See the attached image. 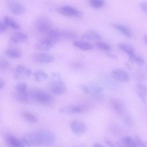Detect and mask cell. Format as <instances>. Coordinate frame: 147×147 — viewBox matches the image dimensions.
Segmentation results:
<instances>
[{"label": "cell", "mask_w": 147, "mask_h": 147, "mask_svg": "<svg viewBox=\"0 0 147 147\" xmlns=\"http://www.w3.org/2000/svg\"><path fill=\"white\" fill-rule=\"evenodd\" d=\"M25 145L42 146L52 144L55 141L54 134L47 130H34L25 134L22 139Z\"/></svg>", "instance_id": "6da1fadb"}, {"label": "cell", "mask_w": 147, "mask_h": 147, "mask_svg": "<svg viewBox=\"0 0 147 147\" xmlns=\"http://www.w3.org/2000/svg\"><path fill=\"white\" fill-rule=\"evenodd\" d=\"M49 86L50 91L55 95L62 94L66 90V86L61 79L60 74L57 72L52 74Z\"/></svg>", "instance_id": "7a4b0ae2"}, {"label": "cell", "mask_w": 147, "mask_h": 147, "mask_svg": "<svg viewBox=\"0 0 147 147\" xmlns=\"http://www.w3.org/2000/svg\"><path fill=\"white\" fill-rule=\"evenodd\" d=\"M30 94L31 97L35 100L43 105H49L53 101V97L50 94L42 90H33Z\"/></svg>", "instance_id": "3957f363"}, {"label": "cell", "mask_w": 147, "mask_h": 147, "mask_svg": "<svg viewBox=\"0 0 147 147\" xmlns=\"http://www.w3.org/2000/svg\"><path fill=\"white\" fill-rule=\"evenodd\" d=\"M51 23L47 17L42 16L38 18L36 21V26L40 32L45 34L52 29Z\"/></svg>", "instance_id": "277c9868"}, {"label": "cell", "mask_w": 147, "mask_h": 147, "mask_svg": "<svg viewBox=\"0 0 147 147\" xmlns=\"http://www.w3.org/2000/svg\"><path fill=\"white\" fill-rule=\"evenodd\" d=\"M57 11L60 14L70 17L80 18L83 15L81 11L74 7L68 5L63 6L59 8Z\"/></svg>", "instance_id": "5b68a950"}, {"label": "cell", "mask_w": 147, "mask_h": 147, "mask_svg": "<svg viewBox=\"0 0 147 147\" xmlns=\"http://www.w3.org/2000/svg\"><path fill=\"white\" fill-rule=\"evenodd\" d=\"M31 73V70L29 68L21 64L16 67L14 74V78L16 80H22L28 78Z\"/></svg>", "instance_id": "8992f818"}, {"label": "cell", "mask_w": 147, "mask_h": 147, "mask_svg": "<svg viewBox=\"0 0 147 147\" xmlns=\"http://www.w3.org/2000/svg\"><path fill=\"white\" fill-rule=\"evenodd\" d=\"M56 43L55 42L45 37L36 43L35 48L39 50L47 51L51 50Z\"/></svg>", "instance_id": "52a82bcc"}, {"label": "cell", "mask_w": 147, "mask_h": 147, "mask_svg": "<svg viewBox=\"0 0 147 147\" xmlns=\"http://www.w3.org/2000/svg\"><path fill=\"white\" fill-rule=\"evenodd\" d=\"M112 77L119 82L126 83L129 80V74L126 71L120 68H116L113 70L111 73Z\"/></svg>", "instance_id": "ba28073f"}, {"label": "cell", "mask_w": 147, "mask_h": 147, "mask_svg": "<svg viewBox=\"0 0 147 147\" xmlns=\"http://www.w3.org/2000/svg\"><path fill=\"white\" fill-rule=\"evenodd\" d=\"M5 141L9 146L13 147H22L25 145L22 140L9 133L5 134L4 136Z\"/></svg>", "instance_id": "9c48e42d"}, {"label": "cell", "mask_w": 147, "mask_h": 147, "mask_svg": "<svg viewBox=\"0 0 147 147\" xmlns=\"http://www.w3.org/2000/svg\"><path fill=\"white\" fill-rule=\"evenodd\" d=\"M69 127L72 131L78 136L82 135L86 131V127L85 124L79 120H74L69 124Z\"/></svg>", "instance_id": "30bf717a"}, {"label": "cell", "mask_w": 147, "mask_h": 147, "mask_svg": "<svg viewBox=\"0 0 147 147\" xmlns=\"http://www.w3.org/2000/svg\"><path fill=\"white\" fill-rule=\"evenodd\" d=\"M86 107L82 106L68 105L60 108L59 111L61 113L66 114L80 113L86 111Z\"/></svg>", "instance_id": "8fae6325"}, {"label": "cell", "mask_w": 147, "mask_h": 147, "mask_svg": "<svg viewBox=\"0 0 147 147\" xmlns=\"http://www.w3.org/2000/svg\"><path fill=\"white\" fill-rule=\"evenodd\" d=\"M33 59L35 62L40 63H50L54 61V58L52 55L42 53L35 54L33 57Z\"/></svg>", "instance_id": "7c38bea8"}, {"label": "cell", "mask_w": 147, "mask_h": 147, "mask_svg": "<svg viewBox=\"0 0 147 147\" xmlns=\"http://www.w3.org/2000/svg\"><path fill=\"white\" fill-rule=\"evenodd\" d=\"M8 6L10 11L16 15H21L25 11L24 7L21 4L16 1L10 2L8 4Z\"/></svg>", "instance_id": "4fadbf2b"}, {"label": "cell", "mask_w": 147, "mask_h": 147, "mask_svg": "<svg viewBox=\"0 0 147 147\" xmlns=\"http://www.w3.org/2000/svg\"><path fill=\"white\" fill-rule=\"evenodd\" d=\"M111 106L114 111L118 114H121L124 111V107L123 102L120 100L114 98L110 101Z\"/></svg>", "instance_id": "5bb4252c"}, {"label": "cell", "mask_w": 147, "mask_h": 147, "mask_svg": "<svg viewBox=\"0 0 147 147\" xmlns=\"http://www.w3.org/2000/svg\"><path fill=\"white\" fill-rule=\"evenodd\" d=\"M111 25L112 27L122 33L126 37L130 38H131L132 36V31L128 27L116 23H112Z\"/></svg>", "instance_id": "9a60e30c"}, {"label": "cell", "mask_w": 147, "mask_h": 147, "mask_svg": "<svg viewBox=\"0 0 147 147\" xmlns=\"http://www.w3.org/2000/svg\"><path fill=\"white\" fill-rule=\"evenodd\" d=\"M82 38L91 40H98L101 39L100 35L97 32L92 29L85 31L82 36Z\"/></svg>", "instance_id": "2e32d148"}, {"label": "cell", "mask_w": 147, "mask_h": 147, "mask_svg": "<svg viewBox=\"0 0 147 147\" xmlns=\"http://www.w3.org/2000/svg\"><path fill=\"white\" fill-rule=\"evenodd\" d=\"M12 95L15 99L22 103H27L29 102V95L27 92H20L14 91Z\"/></svg>", "instance_id": "e0dca14e"}, {"label": "cell", "mask_w": 147, "mask_h": 147, "mask_svg": "<svg viewBox=\"0 0 147 147\" xmlns=\"http://www.w3.org/2000/svg\"><path fill=\"white\" fill-rule=\"evenodd\" d=\"M28 38L27 35L22 32H16L13 34L11 36L10 40L14 43H18L24 42Z\"/></svg>", "instance_id": "ac0fdd59"}, {"label": "cell", "mask_w": 147, "mask_h": 147, "mask_svg": "<svg viewBox=\"0 0 147 147\" xmlns=\"http://www.w3.org/2000/svg\"><path fill=\"white\" fill-rule=\"evenodd\" d=\"M73 44L74 46L83 51L90 50L93 48L91 44L86 41H75L73 42Z\"/></svg>", "instance_id": "d6986e66"}, {"label": "cell", "mask_w": 147, "mask_h": 147, "mask_svg": "<svg viewBox=\"0 0 147 147\" xmlns=\"http://www.w3.org/2000/svg\"><path fill=\"white\" fill-rule=\"evenodd\" d=\"M122 144L124 146L128 147H138V146L135 139L131 137L126 136L123 137L121 140Z\"/></svg>", "instance_id": "ffe728a7"}, {"label": "cell", "mask_w": 147, "mask_h": 147, "mask_svg": "<svg viewBox=\"0 0 147 147\" xmlns=\"http://www.w3.org/2000/svg\"><path fill=\"white\" fill-rule=\"evenodd\" d=\"M117 47L129 56L135 53L134 48L131 45L126 43H120L117 45Z\"/></svg>", "instance_id": "44dd1931"}, {"label": "cell", "mask_w": 147, "mask_h": 147, "mask_svg": "<svg viewBox=\"0 0 147 147\" xmlns=\"http://www.w3.org/2000/svg\"><path fill=\"white\" fill-rule=\"evenodd\" d=\"M3 22L8 27L14 29H18L20 26L18 23L13 18L9 16H6L4 18Z\"/></svg>", "instance_id": "7402d4cb"}, {"label": "cell", "mask_w": 147, "mask_h": 147, "mask_svg": "<svg viewBox=\"0 0 147 147\" xmlns=\"http://www.w3.org/2000/svg\"><path fill=\"white\" fill-rule=\"evenodd\" d=\"M5 53L8 57L13 59L19 58L22 55L20 51L15 48H10L7 49L6 50Z\"/></svg>", "instance_id": "603a6c76"}, {"label": "cell", "mask_w": 147, "mask_h": 147, "mask_svg": "<svg viewBox=\"0 0 147 147\" xmlns=\"http://www.w3.org/2000/svg\"><path fill=\"white\" fill-rule=\"evenodd\" d=\"M21 114L24 118L30 123H35L38 121V119L36 116L28 111H23Z\"/></svg>", "instance_id": "cb8c5ba5"}, {"label": "cell", "mask_w": 147, "mask_h": 147, "mask_svg": "<svg viewBox=\"0 0 147 147\" xmlns=\"http://www.w3.org/2000/svg\"><path fill=\"white\" fill-rule=\"evenodd\" d=\"M34 76L35 80L38 82L44 81L48 77V74L45 72L41 70L36 71L34 73Z\"/></svg>", "instance_id": "d4e9b609"}, {"label": "cell", "mask_w": 147, "mask_h": 147, "mask_svg": "<svg viewBox=\"0 0 147 147\" xmlns=\"http://www.w3.org/2000/svg\"><path fill=\"white\" fill-rule=\"evenodd\" d=\"M129 56L130 61L139 65H142L144 63V60L142 57L135 53Z\"/></svg>", "instance_id": "484cf974"}, {"label": "cell", "mask_w": 147, "mask_h": 147, "mask_svg": "<svg viewBox=\"0 0 147 147\" xmlns=\"http://www.w3.org/2000/svg\"><path fill=\"white\" fill-rule=\"evenodd\" d=\"M102 92H91V96L94 99L99 101L103 102L105 100V96Z\"/></svg>", "instance_id": "4316f807"}, {"label": "cell", "mask_w": 147, "mask_h": 147, "mask_svg": "<svg viewBox=\"0 0 147 147\" xmlns=\"http://www.w3.org/2000/svg\"><path fill=\"white\" fill-rule=\"evenodd\" d=\"M90 6L93 8L98 9L102 7L104 3V0H88Z\"/></svg>", "instance_id": "83f0119b"}, {"label": "cell", "mask_w": 147, "mask_h": 147, "mask_svg": "<svg viewBox=\"0 0 147 147\" xmlns=\"http://www.w3.org/2000/svg\"><path fill=\"white\" fill-rule=\"evenodd\" d=\"M62 36L71 40H74L78 37L76 33L71 30H65L61 32Z\"/></svg>", "instance_id": "f1b7e54d"}, {"label": "cell", "mask_w": 147, "mask_h": 147, "mask_svg": "<svg viewBox=\"0 0 147 147\" xmlns=\"http://www.w3.org/2000/svg\"><path fill=\"white\" fill-rule=\"evenodd\" d=\"M27 86L25 82H20L16 84L14 87L15 91L20 92H27Z\"/></svg>", "instance_id": "f546056e"}, {"label": "cell", "mask_w": 147, "mask_h": 147, "mask_svg": "<svg viewBox=\"0 0 147 147\" xmlns=\"http://www.w3.org/2000/svg\"><path fill=\"white\" fill-rule=\"evenodd\" d=\"M95 45L98 49L103 50L110 51L112 50L111 47L108 44L104 42L97 41L95 43Z\"/></svg>", "instance_id": "4dcf8cb0"}, {"label": "cell", "mask_w": 147, "mask_h": 147, "mask_svg": "<svg viewBox=\"0 0 147 147\" xmlns=\"http://www.w3.org/2000/svg\"><path fill=\"white\" fill-rule=\"evenodd\" d=\"M136 92H139L144 96H147V88L143 85L138 84L136 85Z\"/></svg>", "instance_id": "1f68e13d"}, {"label": "cell", "mask_w": 147, "mask_h": 147, "mask_svg": "<svg viewBox=\"0 0 147 147\" xmlns=\"http://www.w3.org/2000/svg\"><path fill=\"white\" fill-rule=\"evenodd\" d=\"M78 87L84 94H88L90 92V88L86 85L79 84Z\"/></svg>", "instance_id": "d6a6232c"}, {"label": "cell", "mask_w": 147, "mask_h": 147, "mask_svg": "<svg viewBox=\"0 0 147 147\" xmlns=\"http://www.w3.org/2000/svg\"><path fill=\"white\" fill-rule=\"evenodd\" d=\"M124 123L127 126H131L133 123V121L132 118L129 116L125 117L123 119Z\"/></svg>", "instance_id": "836d02e7"}, {"label": "cell", "mask_w": 147, "mask_h": 147, "mask_svg": "<svg viewBox=\"0 0 147 147\" xmlns=\"http://www.w3.org/2000/svg\"><path fill=\"white\" fill-rule=\"evenodd\" d=\"M9 65L8 61L4 59L1 60L0 63V68L2 69H5L8 68Z\"/></svg>", "instance_id": "e575fe53"}, {"label": "cell", "mask_w": 147, "mask_h": 147, "mask_svg": "<svg viewBox=\"0 0 147 147\" xmlns=\"http://www.w3.org/2000/svg\"><path fill=\"white\" fill-rule=\"evenodd\" d=\"M140 6L142 10L147 14V1H142L140 3Z\"/></svg>", "instance_id": "d590c367"}, {"label": "cell", "mask_w": 147, "mask_h": 147, "mask_svg": "<svg viewBox=\"0 0 147 147\" xmlns=\"http://www.w3.org/2000/svg\"><path fill=\"white\" fill-rule=\"evenodd\" d=\"M8 27L4 22L1 21L0 22V32L2 33L4 32Z\"/></svg>", "instance_id": "8d00e7d4"}, {"label": "cell", "mask_w": 147, "mask_h": 147, "mask_svg": "<svg viewBox=\"0 0 147 147\" xmlns=\"http://www.w3.org/2000/svg\"><path fill=\"white\" fill-rule=\"evenodd\" d=\"M135 139L136 140L138 146H145L144 142L138 136L136 137Z\"/></svg>", "instance_id": "74e56055"}, {"label": "cell", "mask_w": 147, "mask_h": 147, "mask_svg": "<svg viewBox=\"0 0 147 147\" xmlns=\"http://www.w3.org/2000/svg\"><path fill=\"white\" fill-rule=\"evenodd\" d=\"M139 97L140 99L142 102L144 104H146V100L145 98V96L141 93L136 92Z\"/></svg>", "instance_id": "f35d334b"}, {"label": "cell", "mask_w": 147, "mask_h": 147, "mask_svg": "<svg viewBox=\"0 0 147 147\" xmlns=\"http://www.w3.org/2000/svg\"><path fill=\"white\" fill-rule=\"evenodd\" d=\"M72 65L74 67L78 69H82L84 68V66L83 65L78 63H73Z\"/></svg>", "instance_id": "ab89813d"}, {"label": "cell", "mask_w": 147, "mask_h": 147, "mask_svg": "<svg viewBox=\"0 0 147 147\" xmlns=\"http://www.w3.org/2000/svg\"><path fill=\"white\" fill-rule=\"evenodd\" d=\"M106 55L112 59H117V57L116 55L109 53H107Z\"/></svg>", "instance_id": "60d3db41"}, {"label": "cell", "mask_w": 147, "mask_h": 147, "mask_svg": "<svg viewBox=\"0 0 147 147\" xmlns=\"http://www.w3.org/2000/svg\"><path fill=\"white\" fill-rule=\"evenodd\" d=\"M105 142L106 144L109 146L114 147L115 146L113 143L109 140H106Z\"/></svg>", "instance_id": "b9f144b4"}, {"label": "cell", "mask_w": 147, "mask_h": 147, "mask_svg": "<svg viewBox=\"0 0 147 147\" xmlns=\"http://www.w3.org/2000/svg\"><path fill=\"white\" fill-rule=\"evenodd\" d=\"M5 82L4 80L2 79L0 80V88L1 89L3 88L5 85Z\"/></svg>", "instance_id": "7bdbcfd3"}, {"label": "cell", "mask_w": 147, "mask_h": 147, "mask_svg": "<svg viewBox=\"0 0 147 147\" xmlns=\"http://www.w3.org/2000/svg\"><path fill=\"white\" fill-rule=\"evenodd\" d=\"M94 147H102L103 146L99 143H95L94 144Z\"/></svg>", "instance_id": "ee69618b"}, {"label": "cell", "mask_w": 147, "mask_h": 147, "mask_svg": "<svg viewBox=\"0 0 147 147\" xmlns=\"http://www.w3.org/2000/svg\"><path fill=\"white\" fill-rule=\"evenodd\" d=\"M143 40L145 43L147 44V35H145L144 36Z\"/></svg>", "instance_id": "f6af8a7d"}, {"label": "cell", "mask_w": 147, "mask_h": 147, "mask_svg": "<svg viewBox=\"0 0 147 147\" xmlns=\"http://www.w3.org/2000/svg\"><path fill=\"white\" fill-rule=\"evenodd\" d=\"M125 65L128 68V69L130 70L131 69V67L130 65L127 63H126L125 64Z\"/></svg>", "instance_id": "bcb514c9"}]
</instances>
